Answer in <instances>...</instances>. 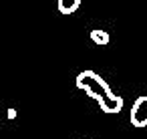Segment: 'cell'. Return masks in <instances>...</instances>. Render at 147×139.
Returning a JSON list of instances; mask_svg holds the SVG:
<instances>
[{
	"mask_svg": "<svg viewBox=\"0 0 147 139\" xmlns=\"http://www.w3.org/2000/svg\"><path fill=\"white\" fill-rule=\"evenodd\" d=\"M81 2L83 0H59V12L61 14H73V12H77L79 10V6H81Z\"/></svg>",
	"mask_w": 147,
	"mask_h": 139,
	"instance_id": "3957f363",
	"label": "cell"
},
{
	"mask_svg": "<svg viewBox=\"0 0 147 139\" xmlns=\"http://www.w3.org/2000/svg\"><path fill=\"white\" fill-rule=\"evenodd\" d=\"M0 121H2V115H0Z\"/></svg>",
	"mask_w": 147,
	"mask_h": 139,
	"instance_id": "8992f818",
	"label": "cell"
},
{
	"mask_svg": "<svg viewBox=\"0 0 147 139\" xmlns=\"http://www.w3.org/2000/svg\"><path fill=\"white\" fill-rule=\"evenodd\" d=\"M77 87L81 91H85L89 97H93L101 111L109 113V115H115L123 109V99L119 95H115L111 91V87L95 73V71H83L77 75Z\"/></svg>",
	"mask_w": 147,
	"mask_h": 139,
	"instance_id": "6da1fadb",
	"label": "cell"
},
{
	"mask_svg": "<svg viewBox=\"0 0 147 139\" xmlns=\"http://www.w3.org/2000/svg\"><path fill=\"white\" fill-rule=\"evenodd\" d=\"M131 125L133 127H147V95L139 97L131 107Z\"/></svg>",
	"mask_w": 147,
	"mask_h": 139,
	"instance_id": "7a4b0ae2",
	"label": "cell"
},
{
	"mask_svg": "<svg viewBox=\"0 0 147 139\" xmlns=\"http://www.w3.org/2000/svg\"><path fill=\"white\" fill-rule=\"evenodd\" d=\"M16 117V111L14 109H8V119H14Z\"/></svg>",
	"mask_w": 147,
	"mask_h": 139,
	"instance_id": "5b68a950",
	"label": "cell"
},
{
	"mask_svg": "<svg viewBox=\"0 0 147 139\" xmlns=\"http://www.w3.org/2000/svg\"><path fill=\"white\" fill-rule=\"evenodd\" d=\"M91 40H93L95 45L105 47V45H109V34H107L105 30H101V28H95V30H91Z\"/></svg>",
	"mask_w": 147,
	"mask_h": 139,
	"instance_id": "277c9868",
	"label": "cell"
}]
</instances>
